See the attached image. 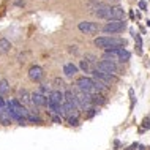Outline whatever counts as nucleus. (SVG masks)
Masks as SVG:
<instances>
[{
  "label": "nucleus",
  "instance_id": "nucleus-4",
  "mask_svg": "<svg viewBox=\"0 0 150 150\" xmlns=\"http://www.w3.org/2000/svg\"><path fill=\"white\" fill-rule=\"evenodd\" d=\"M92 73H93V74L98 78V81H101V82H103L106 87H111V84H115L117 81H119L114 74H111V73H101V71H98V70H95V71H92Z\"/></svg>",
  "mask_w": 150,
  "mask_h": 150
},
{
  "label": "nucleus",
  "instance_id": "nucleus-16",
  "mask_svg": "<svg viewBox=\"0 0 150 150\" xmlns=\"http://www.w3.org/2000/svg\"><path fill=\"white\" fill-rule=\"evenodd\" d=\"M117 54H119V59H120V62H128L129 57H131V54L127 51V49H123V47H120V49H117Z\"/></svg>",
  "mask_w": 150,
  "mask_h": 150
},
{
  "label": "nucleus",
  "instance_id": "nucleus-18",
  "mask_svg": "<svg viewBox=\"0 0 150 150\" xmlns=\"http://www.w3.org/2000/svg\"><path fill=\"white\" fill-rule=\"evenodd\" d=\"M104 101H106V98H104L103 93H96V95H92V103H93V104H104Z\"/></svg>",
  "mask_w": 150,
  "mask_h": 150
},
{
  "label": "nucleus",
  "instance_id": "nucleus-31",
  "mask_svg": "<svg viewBox=\"0 0 150 150\" xmlns=\"http://www.w3.org/2000/svg\"><path fill=\"white\" fill-rule=\"evenodd\" d=\"M108 2H119V0H108Z\"/></svg>",
  "mask_w": 150,
  "mask_h": 150
},
{
  "label": "nucleus",
  "instance_id": "nucleus-28",
  "mask_svg": "<svg viewBox=\"0 0 150 150\" xmlns=\"http://www.w3.org/2000/svg\"><path fill=\"white\" fill-rule=\"evenodd\" d=\"M139 8H141V10H147V3H145V2H139Z\"/></svg>",
  "mask_w": 150,
  "mask_h": 150
},
{
  "label": "nucleus",
  "instance_id": "nucleus-8",
  "mask_svg": "<svg viewBox=\"0 0 150 150\" xmlns=\"http://www.w3.org/2000/svg\"><path fill=\"white\" fill-rule=\"evenodd\" d=\"M44 76V73L41 70V67H38V65H33V67L29 70V78L32 81H35V82H38V81H41Z\"/></svg>",
  "mask_w": 150,
  "mask_h": 150
},
{
  "label": "nucleus",
  "instance_id": "nucleus-5",
  "mask_svg": "<svg viewBox=\"0 0 150 150\" xmlns=\"http://www.w3.org/2000/svg\"><path fill=\"white\" fill-rule=\"evenodd\" d=\"M78 29L82 32V33H86V35H95V33H98L100 27L96 25L95 22L82 21V22H79V24H78Z\"/></svg>",
  "mask_w": 150,
  "mask_h": 150
},
{
  "label": "nucleus",
  "instance_id": "nucleus-11",
  "mask_svg": "<svg viewBox=\"0 0 150 150\" xmlns=\"http://www.w3.org/2000/svg\"><path fill=\"white\" fill-rule=\"evenodd\" d=\"M109 11H111V6L98 5L96 6V11H95V16L96 18H101V19H109Z\"/></svg>",
  "mask_w": 150,
  "mask_h": 150
},
{
  "label": "nucleus",
  "instance_id": "nucleus-3",
  "mask_svg": "<svg viewBox=\"0 0 150 150\" xmlns=\"http://www.w3.org/2000/svg\"><path fill=\"white\" fill-rule=\"evenodd\" d=\"M127 27V24L125 21H109L106 25L103 27V32L104 33H120V32H123V29Z\"/></svg>",
  "mask_w": 150,
  "mask_h": 150
},
{
  "label": "nucleus",
  "instance_id": "nucleus-13",
  "mask_svg": "<svg viewBox=\"0 0 150 150\" xmlns=\"http://www.w3.org/2000/svg\"><path fill=\"white\" fill-rule=\"evenodd\" d=\"M19 103L21 104H30L32 103V95L27 90H24V88L19 92Z\"/></svg>",
  "mask_w": 150,
  "mask_h": 150
},
{
  "label": "nucleus",
  "instance_id": "nucleus-21",
  "mask_svg": "<svg viewBox=\"0 0 150 150\" xmlns=\"http://www.w3.org/2000/svg\"><path fill=\"white\" fill-rule=\"evenodd\" d=\"M27 120L29 122H36V123H41V119H40L36 114H33V112L30 111V114H29V117H27Z\"/></svg>",
  "mask_w": 150,
  "mask_h": 150
},
{
  "label": "nucleus",
  "instance_id": "nucleus-12",
  "mask_svg": "<svg viewBox=\"0 0 150 150\" xmlns=\"http://www.w3.org/2000/svg\"><path fill=\"white\" fill-rule=\"evenodd\" d=\"M63 73H65V76H68V78H73V76L78 73V67H76L74 63H67L63 67Z\"/></svg>",
  "mask_w": 150,
  "mask_h": 150
},
{
  "label": "nucleus",
  "instance_id": "nucleus-17",
  "mask_svg": "<svg viewBox=\"0 0 150 150\" xmlns=\"http://www.w3.org/2000/svg\"><path fill=\"white\" fill-rule=\"evenodd\" d=\"M11 49V43L6 38H0V51L2 52H10Z\"/></svg>",
  "mask_w": 150,
  "mask_h": 150
},
{
  "label": "nucleus",
  "instance_id": "nucleus-26",
  "mask_svg": "<svg viewBox=\"0 0 150 150\" xmlns=\"http://www.w3.org/2000/svg\"><path fill=\"white\" fill-rule=\"evenodd\" d=\"M137 147H139V144H136V142H134V144H131L128 149H125V150H136Z\"/></svg>",
  "mask_w": 150,
  "mask_h": 150
},
{
  "label": "nucleus",
  "instance_id": "nucleus-6",
  "mask_svg": "<svg viewBox=\"0 0 150 150\" xmlns=\"http://www.w3.org/2000/svg\"><path fill=\"white\" fill-rule=\"evenodd\" d=\"M96 70L101 73H111V74H115L117 73V65L111 60H101L96 65Z\"/></svg>",
  "mask_w": 150,
  "mask_h": 150
},
{
  "label": "nucleus",
  "instance_id": "nucleus-15",
  "mask_svg": "<svg viewBox=\"0 0 150 150\" xmlns=\"http://www.w3.org/2000/svg\"><path fill=\"white\" fill-rule=\"evenodd\" d=\"M104 60H111V62H117L119 59V54H117V49H112V51H106L104 52Z\"/></svg>",
  "mask_w": 150,
  "mask_h": 150
},
{
  "label": "nucleus",
  "instance_id": "nucleus-24",
  "mask_svg": "<svg viewBox=\"0 0 150 150\" xmlns=\"http://www.w3.org/2000/svg\"><path fill=\"white\" fill-rule=\"evenodd\" d=\"M68 122H70L71 127H76V125H78V117H70V119H68Z\"/></svg>",
  "mask_w": 150,
  "mask_h": 150
},
{
  "label": "nucleus",
  "instance_id": "nucleus-2",
  "mask_svg": "<svg viewBox=\"0 0 150 150\" xmlns=\"http://www.w3.org/2000/svg\"><path fill=\"white\" fill-rule=\"evenodd\" d=\"M76 86L82 93H88V95H96L98 93L95 90V81L90 78H86V76H82V78L76 81Z\"/></svg>",
  "mask_w": 150,
  "mask_h": 150
},
{
  "label": "nucleus",
  "instance_id": "nucleus-9",
  "mask_svg": "<svg viewBox=\"0 0 150 150\" xmlns=\"http://www.w3.org/2000/svg\"><path fill=\"white\" fill-rule=\"evenodd\" d=\"M47 100H49L51 103H54V104H63L65 93H62L60 90H54V92H51V95L47 96Z\"/></svg>",
  "mask_w": 150,
  "mask_h": 150
},
{
  "label": "nucleus",
  "instance_id": "nucleus-27",
  "mask_svg": "<svg viewBox=\"0 0 150 150\" xmlns=\"http://www.w3.org/2000/svg\"><path fill=\"white\" fill-rule=\"evenodd\" d=\"M52 120H54L55 123H62V119H60V115H54V117H52Z\"/></svg>",
  "mask_w": 150,
  "mask_h": 150
},
{
  "label": "nucleus",
  "instance_id": "nucleus-20",
  "mask_svg": "<svg viewBox=\"0 0 150 150\" xmlns=\"http://www.w3.org/2000/svg\"><path fill=\"white\" fill-rule=\"evenodd\" d=\"M8 90H10L8 81L6 79H2V81H0V95H5V93H8Z\"/></svg>",
  "mask_w": 150,
  "mask_h": 150
},
{
  "label": "nucleus",
  "instance_id": "nucleus-22",
  "mask_svg": "<svg viewBox=\"0 0 150 150\" xmlns=\"http://www.w3.org/2000/svg\"><path fill=\"white\" fill-rule=\"evenodd\" d=\"M81 68H82V71H86V73L90 71V65H88V62H86V60L81 62Z\"/></svg>",
  "mask_w": 150,
  "mask_h": 150
},
{
  "label": "nucleus",
  "instance_id": "nucleus-25",
  "mask_svg": "<svg viewBox=\"0 0 150 150\" xmlns=\"http://www.w3.org/2000/svg\"><path fill=\"white\" fill-rule=\"evenodd\" d=\"M54 84H55V86H60V87H63V81L62 79H54Z\"/></svg>",
  "mask_w": 150,
  "mask_h": 150
},
{
  "label": "nucleus",
  "instance_id": "nucleus-29",
  "mask_svg": "<svg viewBox=\"0 0 150 150\" xmlns=\"http://www.w3.org/2000/svg\"><path fill=\"white\" fill-rule=\"evenodd\" d=\"M3 108H6V103L3 101V98L0 96V109H3Z\"/></svg>",
  "mask_w": 150,
  "mask_h": 150
},
{
  "label": "nucleus",
  "instance_id": "nucleus-30",
  "mask_svg": "<svg viewBox=\"0 0 150 150\" xmlns=\"http://www.w3.org/2000/svg\"><path fill=\"white\" fill-rule=\"evenodd\" d=\"M137 150H145V147H144V145H139V147H137Z\"/></svg>",
  "mask_w": 150,
  "mask_h": 150
},
{
  "label": "nucleus",
  "instance_id": "nucleus-14",
  "mask_svg": "<svg viewBox=\"0 0 150 150\" xmlns=\"http://www.w3.org/2000/svg\"><path fill=\"white\" fill-rule=\"evenodd\" d=\"M0 123L2 125H10L11 123V117H10V114H8L6 108L0 109Z\"/></svg>",
  "mask_w": 150,
  "mask_h": 150
},
{
  "label": "nucleus",
  "instance_id": "nucleus-10",
  "mask_svg": "<svg viewBox=\"0 0 150 150\" xmlns=\"http://www.w3.org/2000/svg\"><path fill=\"white\" fill-rule=\"evenodd\" d=\"M32 103H33L35 106H47V96L41 95L40 92H35L33 95H32Z\"/></svg>",
  "mask_w": 150,
  "mask_h": 150
},
{
  "label": "nucleus",
  "instance_id": "nucleus-1",
  "mask_svg": "<svg viewBox=\"0 0 150 150\" xmlns=\"http://www.w3.org/2000/svg\"><path fill=\"white\" fill-rule=\"evenodd\" d=\"M95 46L106 51L120 49V47L125 46V40L117 38V36H100V38H95Z\"/></svg>",
  "mask_w": 150,
  "mask_h": 150
},
{
  "label": "nucleus",
  "instance_id": "nucleus-23",
  "mask_svg": "<svg viewBox=\"0 0 150 150\" xmlns=\"http://www.w3.org/2000/svg\"><path fill=\"white\" fill-rule=\"evenodd\" d=\"M149 128H150V119L145 117L144 122H142V129H149Z\"/></svg>",
  "mask_w": 150,
  "mask_h": 150
},
{
  "label": "nucleus",
  "instance_id": "nucleus-7",
  "mask_svg": "<svg viewBox=\"0 0 150 150\" xmlns=\"http://www.w3.org/2000/svg\"><path fill=\"white\" fill-rule=\"evenodd\" d=\"M108 21H125V11L122 6H111Z\"/></svg>",
  "mask_w": 150,
  "mask_h": 150
},
{
  "label": "nucleus",
  "instance_id": "nucleus-19",
  "mask_svg": "<svg viewBox=\"0 0 150 150\" xmlns=\"http://www.w3.org/2000/svg\"><path fill=\"white\" fill-rule=\"evenodd\" d=\"M133 35H134V40H136V51H137V54H142V41H141V36L139 35H136L134 32H131Z\"/></svg>",
  "mask_w": 150,
  "mask_h": 150
}]
</instances>
